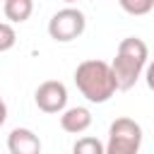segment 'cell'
<instances>
[{
  "label": "cell",
  "mask_w": 154,
  "mask_h": 154,
  "mask_svg": "<svg viewBox=\"0 0 154 154\" xmlns=\"http://www.w3.org/2000/svg\"><path fill=\"white\" fill-rule=\"evenodd\" d=\"M75 87L89 103H106L116 91H120L111 63L99 60V58H89L77 65Z\"/></svg>",
  "instance_id": "obj_1"
},
{
  "label": "cell",
  "mask_w": 154,
  "mask_h": 154,
  "mask_svg": "<svg viewBox=\"0 0 154 154\" xmlns=\"http://www.w3.org/2000/svg\"><path fill=\"white\" fill-rule=\"evenodd\" d=\"M147 58H149V48L140 36H125L118 43L111 67H113L120 91H128L137 84V79L142 77V72L147 67Z\"/></svg>",
  "instance_id": "obj_2"
},
{
  "label": "cell",
  "mask_w": 154,
  "mask_h": 154,
  "mask_svg": "<svg viewBox=\"0 0 154 154\" xmlns=\"http://www.w3.org/2000/svg\"><path fill=\"white\" fill-rule=\"evenodd\" d=\"M142 147V125L132 118H116L108 128L106 154H137Z\"/></svg>",
  "instance_id": "obj_3"
},
{
  "label": "cell",
  "mask_w": 154,
  "mask_h": 154,
  "mask_svg": "<svg viewBox=\"0 0 154 154\" xmlns=\"http://www.w3.org/2000/svg\"><path fill=\"white\" fill-rule=\"evenodd\" d=\"M87 29V17L82 10L67 5L63 10H58L51 19H48V36L55 43H70L75 38H79Z\"/></svg>",
  "instance_id": "obj_4"
},
{
  "label": "cell",
  "mask_w": 154,
  "mask_h": 154,
  "mask_svg": "<svg viewBox=\"0 0 154 154\" xmlns=\"http://www.w3.org/2000/svg\"><path fill=\"white\" fill-rule=\"evenodd\" d=\"M34 101L43 113H63L67 108V87L58 79H46L36 87Z\"/></svg>",
  "instance_id": "obj_5"
},
{
  "label": "cell",
  "mask_w": 154,
  "mask_h": 154,
  "mask_svg": "<svg viewBox=\"0 0 154 154\" xmlns=\"http://www.w3.org/2000/svg\"><path fill=\"white\" fill-rule=\"evenodd\" d=\"M7 149L12 154H38L41 152V140L29 128H14L7 135Z\"/></svg>",
  "instance_id": "obj_6"
},
{
  "label": "cell",
  "mask_w": 154,
  "mask_h": 154,
  "mask_svg": "<svg viewBox=\"0 0 154 154\" xmlns=\"http://www.w3.org/2000/svg\"><path fill=\"white\" fill-rule=\"evenodd\" d=\"M60 128L70 135H82L91 128V111L87 106H72L60 113Z\"/></svg>",
  "instance_id": "obj_7"
},
{
  "label": "cell",
  "mask_w": 154,
  "mask_h": 154,
  "mask_svg": "<svg viewBox=\"0 0 154 154\" xmlns=\"http://www.w3.org/2000/svg\"><path fill=\"white\" fill-rule=\"evenodd\" d=\"M2 12L5 17L12 22V24H22L31 17L34 12V0H5L2 5Z\"/></svg>",
  "instance_id": "obj_8"
},
{
  "label": "cell",
  "mask_w": 154,
  "mask_h": 154,
  "mask_svg": "<svg viewBox=\"0 0 154 154\" xmlns=\"http://www.w3.org/2000/svg\"><path fill=\"white\" fill-rule=\"evenodd\" d=\"M75 154H106V144H101L96 137H79L72 144Z\"/></svg>",
  "instance_id": "obj_9"
},
{
  "label": "cell",
  "mask_w": 154,
  "mask_h": 154,
  "mask_svg": "<svg viewBox=\"0 0 154 154\" xmlns=\"http://www.w3.org/2000/svg\"><path fill=\"white\" fill-rule=\"evenodd\" d=\"M118 5L123 7V12H128L132 17H144L152 12L154 0H118Z\"/></svg>",
  "instance_id": "obj_10"
},
{
  "label": "cell",
  "mask_w": 154,
  "mask_h": 154,
  "mask_svg": "<svg viewBox=\"0 0 154 154\" xmlns=\"http://www.w3.org/2000/svg\"><path fill=\"white\" fill-rule=\"evenodd\" d=\"M17 43V31L12 26V22H0V53L12 51Z\"/></svg>",
  "instance_id": "obj_11"
},
{
  "label": "cell",
  "mask_w": 154,
  "mask_h": 154,
  "mask_svg": "<svg viewBox=\"0 0 154 154\" xmlns=\"http://www.w3.org/2000/svg\"><path fill=\"white\" fill-rule=\"evenodd\" d=\"M144 82H147V87L154 91V60L147 63V67H144Z\"/></svg>",
  "instance_id": "obj_12"
},
{
  "label": "cell",
  "mask_w": 154,
  "mask_h": 154,
  "mask_svg": "<svg viewBox=\"0 0 154 154\" xmlns=\"http://www.w3.org/2000/svg\"><path fill=\"white\" fill-rule=\"evenodd\" d=\"M5 120H7V103H5V99L0 94V128L5 125Z\"/></svg>",
  "instance_id": "obj_13"
},
{
  "label": "cell",
  "mask_w": 154,
  "mask_h": 154,
  "mask_svg": "<svg viewBox=\"0 0 154 154\" xmlns=\"http://www.w3.org/2000/svg\"><path fill=\"white\" fill-rule=\"evenodd\" d=\"M63 2H67V5H75V2H77V0H63Z\"/></svg>",
  "instance_id": "obj_14"
}]
</instances>
